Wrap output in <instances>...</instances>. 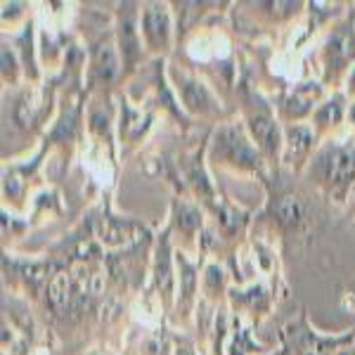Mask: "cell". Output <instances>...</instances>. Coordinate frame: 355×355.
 <instances>
[{"label": "cell", "instance_id": "8992f818", "mask_svg": "<svg viewBox=\"0 0 355 355\" xmlns=\"http://www.w3.org/2000/svg\"><path fill=\"white\" fill-rule=\"evenodd\" d=\"M48 294H50V301H53L55 306H62V303L69 301V296H71V282H69L67 275H57L53 282H50Z\"/></svg>", "mask_w": 355, "mask_h": 355}, {"label": "cell", "instance_id": "30bf717a", "mask_svg": "<svg viewBox=\"0 0 355 355\" xmlns=\"http://www.w3.org/2000/svg\"><path fill=\"white\" fill-rule=\"evenodd\" d=\"M339 116H341L339 102H329V105L324 107V112H320V121H324V119H331V121H339Z\"/></svg>", "mask_w": 355, "mask_h": 355}, {"label": "cell", "instance_id": "3957f363", "mask_svg": "<svg viewBox=\"0 0 355 355\" xmlns=\"http://www.w3.org/2000/svg\"><path fill=\"white\" fill-rule=\"evenodd\" d=\"M275 211H277V218L289 227L299 225L303 218V209H301L299 199H294V197H282L277 202V209Z\"/></svg>", "mask_w": 355, "mask_h": 355}, {"label": "cell", "instance_id": "7c38bea8", "mask_svg": "<svg viewBox=\"0 0 355 355\" xmlns=\"http://www.w3.org/2000/svg\"><path fill=\"white\" fill-rule=\"evenodd\" d=\"M341 355H355V351H343Z\"/></svg>", "mask_w": 355, "mask_h": 355}, {"label": "cell", "instance_id": "52a82bcc", "mask_svg": "<svg viewBox=\"0 0 355 355\" xmlns=\"http://www.w3.org/2000/svg\"><path fill=\"white\" fill-rule=\"evenodd\" d=\"M97 71H100V76L105 78H112L114 73H116V57H114V50L112 48H100V53H97Z\"/></svg>", "mask_w": 355, "mask_h": 355}, {"label": "cell", "instance_id": "9c48e42d", "mask_svg": "<svg viewBox=\"0 0 355 355\" xmlns=\"http://www.w3.org/2000/svg\"><path fill=\"white\" fill-rule=\"evenodd\" d=\"M289 137H291V145H294L296 150H306L308 142H311V133H308L306 128H294L289 133Z\"/></svg>", "mask_w": 355, "mask_h": 355}, {"label": "cell", "instance_id": "8fae6325", "mask_svg": "<svg viewBox=\"0 0 355 355\" xmlns=\"http://www.w3.org/2000/svg\"><path fill=\"white\" fill-rule=\"evenodd\" d=\"M180 214H182V223H185L187 227H192V225H197V223H199L197 214H194L192 209H187V206H182V209H180Z\"/></svg>", "mask_w": 355, "mask_h": 355}, {"label": "cell", "instance_id": "ba28073f", "mask_svg": "<svg viewBox=\"0 0 355 355\" xmlns=\"http://www.w3.org/2000/svg\"><path fill=\"white\" fill-rule=\"evenodd\" d=\"M185 100H187V105H192V107H202L206 102L204 88H202V85H197V83H187L185 85Z\"/></svg>", "mask_w": 355, "mask_h": 355}, {"label": "cell", "instance_id": "6da1fadb", "mask_svg": "<svg viewBox=\"0 0 355 355\" xmlns=\"http://www.w3.org/2000/svg\"><path fill=\"white\" fill-rule=\"evenodd\" d=\"M327 178L331 185H346L355 178V147H339L329 154Z\"/></svg>", "mask_w": 355, "mask_h": 355}, {"label": "cell", "instance_id": "277c9868", "mask_svg": "<svg viewBox=\"0 0 355 355\" xmlns=\"http://www.w3.org/2000/svg\"><path fill=\"white\" fill-rule=\"evenodd\" d=\"M251 128H254V133H256V137H259V142L263 147H268V150H275V147H277V128H275L272 121L259 116V119H254Z\"/></svg>", "mask_w": 355, "mask_h": 355}, {"label": "cell", "instance_id": "7a4b0ae2", "mask_svg": "<svg viewBox=\"0 0 355 355\" xmlns=\"http://www.w3.org/2000/svg\"><path fill=\"white\" fill-rule=\"evenodd\" d=\"M145 28H147V36H150L152 43L166 41V33H168V19H166L164 10L152 8L150 12L145 15Z\"/></svg>", "mask_w": 355, "mask_h": 355}, {"label": "cell", "instance_id": "5b68a950", "mask_svg": "<svg viewBox=\"0 0 355 355\" xmlns=\"http://www.w3.org/2000/svg\"><path fill=\"white\" fill-rule=\"evenodd\" d=\"M329 53L336 62H346L353 55V33L339 31L329 43Z\"/></svg>", "mask_w": 355, "mask_h": 355}]
</instances>
